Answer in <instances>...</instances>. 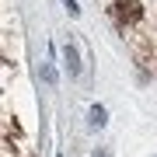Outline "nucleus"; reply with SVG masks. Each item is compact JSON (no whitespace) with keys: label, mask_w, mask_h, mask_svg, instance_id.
<instances>
[{"label":"nucleus","mask_w":157,"mask_h":157,"mask_svg":"<svg viewBox=\"0 0 157 157\" xmlns=\"http://www.w3.org/2000/svg\"><path fill=\"white\" fill-rule=\"evenodd\" d=\"M91 126H94V129H101V126H105V108H101V105H94V108H91Z\"/></svg>","instance_id":"nucleus-3"},{"label":"nucleus","mask_w":157,"mask_h":157,"mask_svg":"<svg viewBox=\"0 0 157 157\" xmlns=\"http://www.w3.org/2000/svg\"><path fill=\"white\" fill-rule=\"evenodd\" d=\"M67 70L73 73V77L80 73V56H77V45L73 42H67Z\"/></svg>","instance_id":"nucleus-2"},{"label":"nucleus","mask_w":157,"mask_h":157,"mask_svg":"<svg viewBox=\"0 0 157 157\" xmlns=\"http://www.w3.org/2000/svg\"><path fill=\"white\" fill-rule=\"evenodd\" d=\"M91 157H112V150H108V147H98V150L91 154Z\"/></svg>","instance_id":"nucleus-4"},{"label":"nucleus","mask_w":157,"mask_h":157,"mask_svg":"<svg viewBox=\"0 0 157 157\" xmlns=\"http://www.w3.org/2000/svg\"><path fill=\"white\" fill-rule=\"evenodd\" d=\"M112 14H115L119 25H136L143 17V4H140V0H115Z\"/></svg>","instance_id":"nucleus-1"}]
</instances>
